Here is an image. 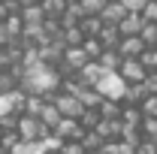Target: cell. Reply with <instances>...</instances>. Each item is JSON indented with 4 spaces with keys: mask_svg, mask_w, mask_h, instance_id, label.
<instances>
[{
    "mask_svg": "<svg viewBox=\"0 0 157 154\" xmlns=\"http://www.w3.org/2000/svg\"><path fill=\"white\" fill-rule=\"evenodd\" d=\"M52 103L60 109V115H63V118H82V115H85V103H82L76 94L60 91L58 97H52Z\"/></svg>",
    "mask_w": 157,
    "mask_h": 154,
    "instance_id": "3",
    "label": "cell"
},
{
    "mask_svg": "<svg viewBox=\"0 0 157 154\" xmlns=\"http://www.w3.org/2000/svg\"><path fill=\"white\" fill-rule=\"evenodd\" d=\"M70 0H39V6L45 9V15H63Z\"/></svg>",
    "mask_w": 157,
    "mask_h": 154,
    "instance_id": "17",
    "label": "cell"
},
{
    "mask_svg": "<svg viewBox=\"0 0 157 154\" xmlns=\"http://www.w3.org/2000/svg\"><path fill=\"white\" fill-rule=\"evenodd\" d=\"M127 85H139V82H145L148 79V67L142 64V58H124L121 64V70H118Z\"/></svg>",
    "mask_w": 157,
    "mask_h": 154,
    "instance_id": "4",
    "label": "cell"
},
{
    "mask_svg": "<svg viewBox=\"0 0 157 154\" xmlns=\"http://www.w3.org/2000/svg\"><path fill=\"white\" fill-rule=\"evenodd\" d=\"M0 3H6V0H0Z\"/></svg>",
    "mask_w": 157,
    "mask_h": 154,
    "instance_id": "29",
    "label": "cell"
},
{
    "mask_svg": "<svg viewBox=\"0 0 157 154\" xmlns=\"http://www.w3.org/2000/svg\"><path fill=\"white\" fill-rule=\"evenodd\" d=\"M0 154H9V151H6V148H3V142H0Z\"/></svg>",
    "mask_w": 157,
    "mask_h": 154,
    "instance_id": "25",
    "label": "cell"
},
{
    "mask_svg": "<svg viewBox=\"0 0 157 154\" xmlns=\"http://www.w3.org/2000/svg\"><path fill=\"white\" fill-rule=\"evenodd\" d=\"M3 133H6V130H3V124H0V139H3Z\"/></svg>",
    "mask_w": 157,
    "mask_h": 154,
    "instance_id": "26",
    "label": "cell"
},
{
    "mask_svg": "<svg viewBox=\"0 0 157 154\" xmlns=\"http://www.w3.org/2000/svg\"><path fill=\"white\" fill-rule=\"evenodd\" d=\"M97 39L103 42V48H118V42H121V30H118L115 24H103V30L97 33Z\"/></svg>",
    "mask_w": 157,
    "mask_h": 154,
    "instance_id": "13",
    "label": "cell"
},
{
    "mask_svg": "<svg viewBox=\"0 0 157 154\" xmlns=\"http://www.w3.org/2000/svg\"><path fill=\"white\" fill-rule=\"evenodd\" d=\"M88 154H103V151H88Z\"/></svg>",
    "mask_w": 157,
    "mask_h": 154,
    "instance_id": "27",
    "label": "cell"
},
{
    "mask_svg": "<svg viewBox=\"0 0 157 154\" xmlns=\"http://www.w3.org/2000/svg\"><path fill=\"white\" fill-rule=\"evenodd\" d=\"M60 154H88V148L82 145V139H73V142H60Z\"/></svg>",
    "mask_w": 157,
    "mask_h": 154,
    "instance_id": "20",
    "label": "cell"
},
{
    "mask_svg": "<svg viewBox=\"0 0 157 154\" xmlns=\"http://www.w3.org/2000/svg\"><path fill=\"white\" fill-rule=\"evenodd\" d=\"M145 39L142 37H121L118 42V52H121V58H142L145 55Z\"/></svg>",
    "mask_w": 157,
    "mask_h": 154,
    "instance_id": "6",
    "label": "cell"
},
{
    "mask_svg": "<svg viewBox=\"0 0 157 154\" xmlns=\"http://www.w3.org/2000/svg\"><path fill=\"white\" fill-rule=\"evenodd\" d=\"M70 3H78V0H70Z\"/></svg>",
    "mask_w": 157,
    "mask_h": 154,
    "instance_id": "28",
    "label": "cell"
},
{
    "mask_svg": "<svg viewBox=\"0 0 157 154\" xmlns=\"http://www.w3.org/2000/svg\"><path fill=\"white\" fill-rule=\"evenodd\" d=\"M60 118H63V115H60V109L55 106V103H52V100H48V103L42 106V112H39V121H42L48 130H55V127H58V124H60Z\"/></svg>",
    "mask_w": 157,
    "mask_h": 154,
    "instance_id": "12",
    "label": "cell"
},
{
    "mask_svg": "<svg viewBox=\"0 0 157 154\" xmlns=\"http://www.w3.org/2000/svg\"><path fill=\"white\" fill-rule=\"evenodd\" d=\"M100 115H103V118H121L118 100H103V103H100Z\"/></svg>",
    "mask_w": 157,
    "mask_h": 154,
    "instance_id": "18",
    "label": "cell"
},
{
    "mask_svg": "<svg viewBox=\"0 0 157 154\" xmlns=\"http://www.w3.org/2000/svg\"><path fill=\"white\" fill-rule=\"evenodd\" d=\"M30 3H39V0H21V6H30Z\"/></svg>",
    "mask_w": 157,
    "mask_h": 154,
    "instance_id": "24",
    "label": "cell"
},
{
    "mask_svg": "<svg viewBox=\"0 0 157 154\" xmlns=\"http://www.w3.org/2000/svg\"><path fill=\"white\" fill-rule=\"evenodd\" d=\"M48 151V139H18V145L9 154H45Z\"/></svg>",
    "mask_w": 157,
    "mask_h": 154,
    "instance_id": "9",
    "label": "cell"
},
{
    "mask_svg": "<svg viewBox=\"0 0 157 154\" xmlns=\"http://www.w3.org/2000/svg\"><path fill=\"white\" fill-rule=\"evenodd\" d=\"M139 37L145 39V45H148V48H154V45H157V21H145V24H142V30H139Z\"/></svg>",
    "mask_w": 157,
    "mask_h": 154,
    "instance_id": "16",
    "label": "cell"
},
{
    "mask_svg": "<svg viewBox=\"0 0 157 154\" xmlns=\"http://www.w3.org/2000/svg\"><path fill=\"white\" fill-rule=\"evenodd\" d=\"M94 88L103 94V100H118V103H121V100L127 97V88H130V85L124 82V76H121V73H106V76L100 79Z\"/></svg>",
    "mask_w": 157,
    "mask_h": 154,
    "instance_id": "1",
    "label": "cell"
},
{
    "mask_svg": "<svg viewBox=\"0 0 157 154\" xmlns=\"http://www.w3.org/2000/svg\"><path fill=\"white\" fill-rule=\"evenodd\" d=\"M124 15H127V6H124V3H121V0H109V3H106V6H103V12H100V21H103V24H121V21H124Z\"/></svg>",
    "mask_w": 157,
    "mask_h": 154,
    "instance_id": "7",
    "label": "cell"
},
{
    "mask_svg": "<svg viewBox=\"0 0 157 154\" xmlns=\"http://www.w3.org/2000/svg\"><path fill=\"white\" fill-rule=\"evenodd\" d=\"M139 109H142L145 118H157V94H148L142 103H139Z\"/></svg>",
    "mask_w": 157,
    "mask_h": 154,
    "instance_id": "19",
    "label": "cell"
},
{
    "mask_svg": "<svg viewBox=\"0 0 157 154\" xmlns=\"http://www.w3.org/2000/svg\"><path fill=\"white\" fill-rule=\"evenodd\" d=\"M121 3L127 6V12H142L148 6V0H121Z\"/></svg>",
    "mask_w": 157,
    "mask_h": 154,
    "instance_id": "23",
    "label": "cell"
},
{
    "mask_svg": "<svg viewBox=\"0 0 157 154\" xmlns=\"http://www.w3.org/2000/svg\"><path fill=\"white\" fill-rule=\"evenodd\" d=\"M18 136L21 139H48L52 130L39 121V115H18Z\"/></svg>",
    "mask_w": 157,
    "mask_h": 154,
    "instance_id": "2",
    "label": "cell"
},
{
    "mask_svg": "<svg viewBox=\"0 0 157 154\" xmlns=\"http://www.w3.org/2000/svg\"><path fill=\"white\" fill-rule=\"evenodd\" d=\"M136 154H157V142L154 139H142L136 145Z\"/></svg>",
    "mask_w": 157,
    "mask_h": 154,
    "instance_id": "21",
    "label": "cell"
},
{
    "mask_svg": "<svg viewBox=\"0 0 157 154\" xmlns=\"http://www.w3.org/2000/svg\"><path fill=\"white\" fill-rule=\"evenodd\" d=\"M97 64L106 70V73H118V70H121V64H124V58H121V52H118V48H103V55L97 58Z\"/></svg>",
    "mask_w": 157,
    "mask_h": 154,
    "instance_id": "11",
    "label": "cell"
},
{
    "mask_svg": "<svg viewBox=\"0 0 157 154\" xmlns=\"http://www.w3.org/2000/svg\"><path fill=\"white\" fill-rule=\"evenodd\" d=\"M52 136H58L60 142H73V139L85 136V127L78 124V118H60V124L52 130Z\"/></svg>",
    "mask_w": 157,
    "mask_h": 154,
    "instance_id": "5",
    "label": "cell"
},
{
    "mask_svg": "<svg viewBox=\"0 0 157 154\" xmlns=\"http://www.w3.org/2000/svg\"><path fill=\"white\" fill-rule=\"evenodd\" d=\"M88 60L91 58H88V52L82 45H67V52H63V67L67 70H82Z\"/></svg>",
    "mask_w": 157,
    "mask_h": 154,
    "instance_id": "8",
    "label": "cell"
},
{
    "mask_svg": "<svg viewBox=\"0 0 157 154\" xmlns=\"http://www.w3.org/2000/svg\"><path fill=\"white\" fill-rule=\"evenodd\" d=\"M18 88V76L12 70H0V94H12Z\"/></svg>",
    "mask_w": 157,
    "mask_h": 154,
    "instance_id": "15",
    "label": "cell"
},
{
    "mask_svg": "<svg viewBox=\"0 0 157 154\" xmlns=\"http://www.w3.org/2000/svg\"><path fill=\"white\" fill-rule=\"evenodd\" d=\"M142 18L145 21H157V0H148V6L142 9Z\"/></svg>",
    "mask_w": 157,
    "mask_h": 154,
    "instance_id": "22",
    "label": "cell"
},
{
    "mask_svg": "<svg viewBox=\"0 0 157 154\" xmlns=\"http://www.w3.org/2000/svg\"><path fill=\"white\" fill-rule=\"evenodd\" d=\"M142 24H145L142 12H127V15H124V21L118 24V30H121V37H139Z\"/></svg>",
    "mask_w": 157,
    "mask_h": 154,
    "instance_id": "10",
    "label": "cell"
},
{
    "mask_svg": "<svg viewBox=\"0 0 157 154\" xmlns=\"http://www.w3.org/2000/svg\"><path fill=\"white\" fill-rule=\"evenodd\" d=\"M82 145L88 148V151H103V145H106V139L97 133V130H85V136H82Z\"/></svg>",
    "mask_w": 157,
    "mask_h": 154,
    "instance_id": "14",
    "label": "cell"
}]
</instances>
